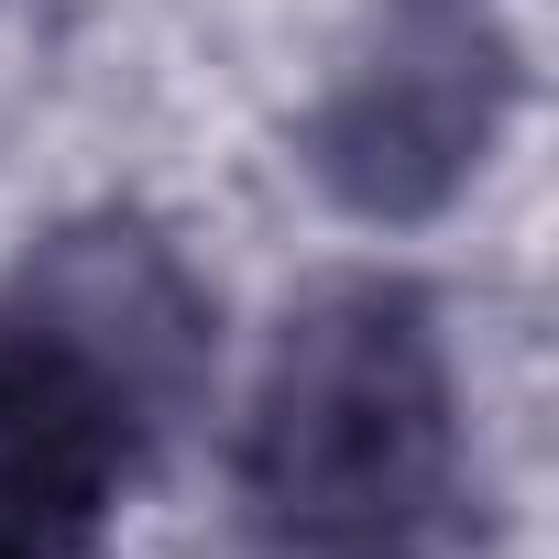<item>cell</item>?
Here are the masks:
<instances>
[{
    "mask_svg": "<svg viewBox=\"0 0 559 559\" xmlns=\"http://www.w3.org/2000/svg\"><path fill=\"white\" fill-rule=\"evenodd\" d=\"M187 373L198 308L132 230L45 252L0 308V559H88Z\"/></svg>",
    "mask_w": 559,
    "mask_h": 559,
    "instance_id": "obj_1",
    "label": "cell"
},
{
    "mask_svg": "<svg viewBox=\"0 0 559 559\" xmlns=\"http://www.w3.org/2000/svg\"><path fill=\"white\" fill-rule=\"evenodd\" d=\"M241 504L263 559H428L450 526V384L406 286H341L286 319Z\"/></svg>",
    "mask_w": 559,
    "mask_h": 559,
    "instance_id": "obj_2",
    "label": "cell"
}]
</instances>
